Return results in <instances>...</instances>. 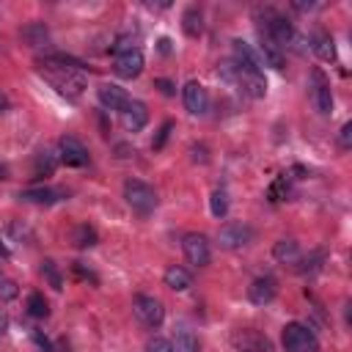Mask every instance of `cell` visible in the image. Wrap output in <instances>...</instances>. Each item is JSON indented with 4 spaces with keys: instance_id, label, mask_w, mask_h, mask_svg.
Instances as JSON below:
<instances>
[{
    "instance_id": "obj_1",
    "label": "cell",
    "mask_w": 352,
    "mask_h": 352,
    "mask_svg": "<svg viewBox=\"0 0 352 352\" xmlns=\"http://www.w3.org/2000/svg\"><path fill=\"white\" fill-rule=\"evenodd\" d=\"M42 77L66 99H77L86 91V75H83V64L66 55H47L39 64Z\"/></svg>"
},
{
    "instance_id": "obj_2",
    "label": "cell",
    "mask_w": 352,
    "mask_h": 352,
    "mask_svg": "<svg viewBox=\"0 0 352 352\" xmlns=\"http://www.w3.org/2000/svg\"><path fill=\"white\" fill-rule=\"evenodd\" d=\"M124 199L138 215H151L157 210V190L140 179H127L124 182Z\"/></svg>"
},
{
    "instance_id": "obj_3",
    "label": "cell",
    "mask_w": 352,
    "mask_h": 352,
    "mask_svg": "<svg viewBox=\"0 0 352 352\" xmlns=\"http://www.w3.org/2000/svg\"><path fill=\"white\" fill-rule=\"evenodd\" d=\"M284 349L286 352H319V338L314 336L311 327L300 325V322H289L281 333Z\"/></svg>"
},
{
    "instance_id": "obj_4",
    "label": "cell",
    "mask_w": 352,
    "mask_h": 352,
    "mask_svg": "<svg viewBox=\"0 0 352 352\" xmlns=\"http://www.w3.org/2000/svg\"><path fill=\"white\" fill-rule=\"evenodd\" d=\"M132 316L143 325V327H160L165 319V308L157 297L151 294H135L132 297Z\"/></svg>"
},
{
    "instance_id": "obj_5",
    "label": "cell",
    "mask_w": 352,
    "mask_h": 352,
    "mask_svg": "<svg viewBox=\"0 0 352 352\" xmlns=\"http://www.w3.org/2000/svg\"><path fill=\"white\" fill-rule=\"evenodd\" d=\"M231 347L237 352H273L275 349L273 341L262 330H256V327H240V330H234L231 333Z\"/></svg>"
},
{
    "instance_id": "obj_6",
    "label": "cell",
    "mask_w": 352,
    "mask_h": 352,
    "mask_svg": "<svg viewBox=\"0 0 352 352\" xmlns=\"http://www.w3.org/2000/svg\"><path fill=\"white\" fill-rule=\"evenodd\" d=\"M58 160L66 162V165H72V168H83V165H88V149L83 146L80 138L64 135L58 140Z\"/></svg>"
},
{
    "instance_id": "obj_7",
    "label": "cell",
    "mask_w": 352,
    "mask_h": 352,
    "mask_svg": "<svg viewBox=\"0 0 352 352\" xmlns=\"http://www.w3.org/2000/svg\"><path fill=\"white\" fill-rule=\"evenodd\" d=\"M251 240H253V229L245 223H229L218 234V245L226 251H240V248L251 245Z\"/></svg>"
},
{
    "instance_id": "obj_8",
    "label": "cell",
    "mask_w": 352,
    "mask_h": 352,
    "mask_svg": "<svg viewBox=\"0 0 352 352\" xmlns=\"http://www.w3.org/2000/svg\"><path fill=\"white\" fill-rule=\"evenodd\" d=\"M182 251H185V256H188V262L190 264H196V267H207L210 264V259H212V251H210V240L204 237V234H185V240H182Z\"/></svg>"
},
{
    "instance_id": "obj_9",
    "label": "cell",
    "mask_w": 352,
    "mask_h": 352,
    "mask_svg": "<svg viewBox=\"0 0 352 352\" xmlns=\"http://www.w3.org/2000/svg\"><path fill=\"white\" fill-rule=\"evenodd\" d=\"M311 99L316 105V110L322 116H327L333 110V94H330V80L325 77L322 69H314L311 72Z\"/></svg>"
},
{
    "instance_id": "obj_10",
    "label": "cell",
    "mask_w": 352,
    "mask_h": 352,
    "mask_svg": "<svg viewBox=\"0 0 352 352\" xmlns=\"http://www.w3.org/2000/svg\"><path fill=\"white\" fill-rule=\"evenodd\" d=\"M264 34L278 45V47H289L292 42H294V28H292V23L286 20V17H281V14H275V12H267V28H264Z\"/></svg>"
},
{
    "instance_id": "obj_11",
    "label": "cell",
    "mask_w": 352,
    "mask_h": 352,
    "mask_svg": "<svg viewBox=\"0 0 352 352\" xmlns=\"http://www.w3.org/2000/svg\"><path fill=\"white\" fill-rule=\"evenodd\" d=\"M113 72L124 80H132L143 72V53L138 47L132 50H124V53H116V61H113Z\"/></svg>"
},
{
    "instance_id": "obj_12",
    "label": "cell",
    "mask_w": 352,
    "mask_h": 352,
    "mask_svg": "<svg viewBox=\"0 0 352 352\" xmlns=\"http://www.w3.org/2000/svg\"><path fill=\"white\" fill-rule=\"evenodd\" d=\"M182 99H185V108H188L193 116H204V113L210 110V94H207V88H204L199 80H188V83H185Z\"/></svg>"
},
{
    "instance_id": "obj_13",
    "label": "cell",
    "mask_w": 352,
    "mask_h": 352,
    "mask_svg": "<svg viewBox=\"0 0 352 352\" xmlns=\"http://www.w3.org/2000/svg\"><path fill=\"white\" fill-rule=\"evenodd\" d=\"M231 50H234V66L237 69H242V72H259V75H264L262 72V58H259V53L248 45V42H242V39H234L231 42Z\"/></svg>"
},
{
    "instance_id": "obj_14",
    "label": "cell",
    "mask_w": 352,
    "mask_h": 352,
    "mask_svg": "<svg viewBox=\"0 0 352 352\" xmlns=\"http://www.w3.org/2000/svg\"><path fill=\"white\" fill-rule=\"evenodd\" d=\"M149 121V110L140 99H129L124 108H121V124L129 129V132H140Z\"/></svg>"
},
{
    "instance_id": "obj_15",
    "label": "cell",
    "mask_w": 352,
    "mask_h": 352,
    "mask_svg": "<svg viewBox=\"0 0 352 352\" xmlns=\"http://www.w3.org/2000/svg\"><path fill=\"white\" fill-rule=\"evenodd\" d=\"M237 83H240V88L251 99H264L267 97V80L259 72H242V69H237Z\"/></svg>"
},
{
    "instance_id": "obj_16",
    "label": "cell",
    "mask_w": 352,
    "mask_h": 352,
    "mask_svg": "<svg viewBox=\"0 0 352 352\" xmlns=\"http://www.w3.org/2000/svg\"><path fill=\"white\" fill-rule=\"evenodd\" d=\"M275 292H278V284H275V278H270V275H262V278H256V281L251 284V289H248V297H251V303H256V305H267V303H273Z\"/></svg>"
},
{
    "instance_id": "obj_17",
    "label": "cell",
    "mask_w": 352,
    "mask_h": 352,
    "mask_svg": "<svg viewBox=\"0 0 352 352\" xmlns=\"http://www.w3.org/2000/svg\"><path fill=\"white\" fill-rule=\"evenodd\" d=\"M97 94H99L102 108H108V110H118V113H121V108L129 102L127 91H124L121 86H116V83H102Z\"/></svg>"
},
{
    "instance_id": "obj_18",
    "label": "cell",
    "mask_w": 352,
    "mask_h": 352,
    "mask_svg": "<svg viewBox=\"0 0 352 352\" xmlns=\"http://www.w3.org/2000/svg\"><path fill=\"white\" fill-rule=\"evenodd\" d=\"M64 193L61 190H53V188H28L20 193V201L23 204H36V207H50L61 199Z\"/></svg>"
},
{
    "instance_id": "obj_19",
    "label": "cell",
    "mask_w": 352,
    "mask_h": 352,
    "mask_svg": "<svg viewBox=\"0 0 352 352\" xmlns=\"http://www.w3.org/2000/svg\"><path fill=\"white\" fill-rule=\"evenodd\" d=\"M162 281H165V286L173 289V292H188V289L193 286V275H190L185 267H179V264L168 267L165 275H162Z\"/></svg>"
},
{
    "instance_id": "obj_20",
    "label": "cell",
    "mask_w": 352,
    "mask_h": 352,
    "mask_svg": "<svg viewBox=\"0 0 352 352\" xmlns=\"http://www.w3.org/2000/svg\"><path fill=\"white\" fill-rule=\"evenodd\" d=\"M308 45H311V50H314L322 61H336V42H333V36H330L327 31H316Z\"/></svg>"
},
{
    "instance_id": "obj_21",
    "label": "cell",
    "mask_w": 352,
    "mask_h": 352,
    "mask_svg": "<svg viewBox=\"0 0 352 352\" xmlns=\"http://www.w3.org/2000/svg\"><path fill=\"white\" fill-rule=\"evenodd\" d=\"M259 58H262V64L264 66H273V69H284V50L267 36V34H262V53H259Z\"/></svg>"
},
{
    "instance_id": "obj_22",
    "label": "cell",
    "mask_w": 352,
    "mask_h": 352,
    "mask_svg": "<svg viewBox=\"0 0 352 352\" xmlns=\"http://www.w3.org/2000/svg\"><path fill=\"white\" fill-rule=\"evenodd\" d=\"M173 347H176V352H201L199 336H196L188 325L176 327V333H173Z\"/></svg>"
},
{
    "instance_id": "obj_23",
    "label": "cell",
    "mask_w": 352,
    "mask_h": 352,
    "mask_svg": "<svg viewBox=\"0 0 352 352\" xmlns=\"http://www.w3.org/2000/svg\"><path fill=\"white\" fill-rule=\"evenodd\" d=\"M20 36H23V42H25L28 47H42V45H47L50 31H47L45 23H31V25H25V28L20 31Z\"/></svg>"
},
{
    "instance_id": "obj_24",
    "label": "cell",
    "mask_w": 352,
    "mask_h": 352,
    "mask_svg": "<svg viewBox=\"0 0 352 352\" xmlns=\"http://www.w3.org/2000/svg\"><path fill=\"white\" fill-rule=\"evenodd\" d=\"M273 256L281 262V264H294L300 259V245L294 240H278L275 248H273Z\"/></svg>"
},
{
    "instance_id": "obj_25",
    "label": "cell",
    "mask_w": 352,
    "mask_h": 352,
    "mask_svg": "<svg viewBox=\"0 0 352 352\" xmlns=\"http://www.w3.org/2000/svg\"><path fill=\"white\" fill-rule=\"evenodd\" d=\"M182 31H185L190 39H199V36L204 34V17H201L199 9H188V12L182 14Z\"/></svg>"
},
{
    "instance_id": "obj_26",
    "label": "cell",
    "mask_w": 352,
    "mask_h": 352,
    "mask_svg": "<svg viewBox=\"0 0 352 352\" xmlns=\"http://www.w3.org/2000/svg\"><path fill=\"white\" fill-rule=\"evenodd\" d=\"M55 168H58V154L53 149H42L36 154V165H34L36 176H50V173H55Z\"/></svg>"
},
{
    "instance_id": "obj_27",
    "label": "cell",
    "mask_w": 352,
    "mask_h": 352,
    "mask_svg": "<svg viewBox=\"0 0 352 352\" xmlns=\"http://www.w3.org/2000/svg\"><path fill=\"white\" fill-rule=\"evenodd\" d=\"M72 242H75L77 248H91V245H97L99 240H97V231H94L88 223H80V226L72 231Z\"/></svg>"
},
{
    "instance_id": "obj_28",
    "label": "cell",
    "mask_w": 352,
    "mask_h": 352,
    "mask_svg": "<svg viewBox=\"0 0 352 352\" xmlns=\"http://www.w3.org/2000/svg\"><path fill=\"white\" fill-rule=\"evenodd\" d=\"M28 314H31L34 319H45V316L50 314V305H47V300H45V294H39V292H34V294L28 297Z\"/></svg>"
},
{
    "instance_id": "obj_29",
    "label": "cell",
    "mask_w": 352,
    "mask_h": 352,
    "mask_svg": "<svg viewBox=\"0 0 352 352\" xmlns=\"http://www.w3.org/2000/svg\"><path fill=\"white\" fill-rule=\"evenodd\" d=\"M210 210H212L215 218H226L229 215V196H226V190H215L210 196Z\"/></svg>"
},
{
    "instance_id": "obj_30",
    "label": "cell",
    "mask_w": 352,
    "mask_h": 352,
    "mask_svg": "<svg viewBox=\"0 0 352 352\" xmlns=\"http://www.w3.org/2000/svg\"><path fill=\"white\" fill-rule=\"evenodd\" d=\"M42 275L47 278V284H50V286H53L55 292H61V289H64V278H61V273H58L55 262L45 259V262H42Z\"/></svg>"
},
{
    "instance_id": "obj_31",
    "label": "cell",
    "mask_w": 352,
    "mask_h": 352,
    "mask_svg": "<svg viewBox=\"0 0 352 352\" xmlns=\"http://www.w3.org/2000/svg\"><path fill=\"white\" fill-rule=\"evenodd\" d=\"M146 352H176L173 341L171 338H162V336H154L146 341Z\"/></svg>"
},
{
    "instance_id": "obj_32",
    "label": "cell",
    "mask_w": 352,
    "mask_h": 352,
    "mask_svg": "<svg viewBox=\"0 0 352 352\" xmlns=\"http://www.w3.org/2000/svg\"><path fill=\"white\" fill-rule=\"evenodd\" d=\"M171 132H173V121H165V124L157 129V138L151 140V149H154V151H160V149L165 146V140H168V135H171Z\"/></svg>"
},
{
    "instance_id": "obj_33",
    "label": "cell",
    "mask_w": 352,
    "mask_h": 352,
    "mask_svg": "<svg viewBox=\"0 0 352 352\" xmlns=\"http://www.w3.org/2000/svg\"><path fill=\"white\" fill-rule=\"evenodd\" d=\"M14 294H17V284H14V281H0V297L12 300Z\"/></svg>"
},
{
    "instance_id": "obj_34",
    "label": "cell",
    "mask_w": 352,
    "mask_h": 352,
    "mask_svg": "<svg viewBox=\"0 0 352 352\" xmlns=\"http://www.w3.org/2000/svg\"><path fill=\"white\" fill-rule=\"evenodd\" d=\"M154 88H160V94H165V97H173V94H176V88H173V83H171V80H165V77H160V80H154Z\"/></svg>"
},
{
    "instance_id": "obj_35",
    "label": "cell",
    "mask_w": 352,
    "mask_h": 352,
    "mask_svg": "<svg viewBox=\"0 0 352 352\" xmlns=\"http://www.w3.org/2000/svg\"><path fill=\"white\" fill-rule=\"evenodd\" d=\"M338 143H341V149H349V143H352V124L347 121L344 127H341V135H338Z\"/></svg>"
},
{
    "instance_id": "obj_36",
    "label": "cell",
    "mask_w": 352,
    "mask_h": 352,
    "mask_svg": "<svg viewBox=\"0 0 352 352\" xmlns=\"http://www.w3.org/2000/svg\"><path fill=\"white\" fill-rule=\"evenodd\" d=\"M319 262H322V253H314L311 259H305V264H308V267H303V273H314V270H319Z\"/></svg>"
},
{
    "instance_id": "obj_37",
    "label": "cell",
    "mask_w": 352,
    "mask_h": 352,
    "mask_svg": "<svg viewBox=\"0 0 352 352\" xmlns=\"http://www.w3.org/2000/svg\"><path fill=\"white\" fill-rule=\"evenodd\" d=\"M34 341H36V344H39V347H42L45 352H53V347H50V341H47V338H45V336H42L39 330H34Z\"/></svg>"
},
{
    "instance_id": "obj_38",
    "label": "cell",
    "mask_w": 352,
    "mask_h": 352,
    "mask_svg": "<svg viewBox=\"0 0 352 352\" xmlns=\"http://www.w3.org/2000/svg\"><path fill=\"white\" fill-rule=\"evenodd\" d=\"M75 273H77V275H83V278H88V281H94V284H97V275H94V273H91V270H86V267H83V264H80V262H77V264H75Z\"/></svg>"
},
{
    "instance_id": "obj_39",
    "label": "cell",
    "mask_w": 352,
    "mask_h": 352,
    "mask_svg": "<svg viewBox=\"0 0 352 352\" xmlns=\"http://www.w3.org/2000/svg\"><path fill=\"white\" fill-rule=\"evenodd\" d=\"M193 160L207 162V149H204V146H193Z\"/></svg>"
},
{
    "instance_id": "obj_40",
    "label": "cell",
    "mask_w": 352,
    "mask_h": 352,
    "mask_svg": "<svg viewBox=\"0 0 352 352\" xmlns=\"http://www.w3.org/2000/svg\"><path fill=\"white\" fill-rule=\"evenodd\" d=\"M160 53H162V55L171 53V39H160Z\"/></svg>"
},
{
    "instance_id": "obj_41",
    "label": "cell",
    "mask_w": 352,
    "mask_h": 352,
    "mask_svg": "<svg viewBox=\"0 0 352 352\" xmlns=\"http://www.w3.org/2000/svg\"><path fill=\"white\" fill-rule=\"evenodd\" d=\"M6 325H9V319H6V316H0V336L6 333Z\"/></svg>"
},
{
    "instance_id": "obj_42",
    "label": "cell",
    "mask_w": 352,
    "mask_h": 352,
    "mask_svg": "<svg viewBox=\"0 0 352 352\" xmlns=\"http://www.w3.org/2000/svg\"><path fill=\"white\" fill-rule=\"evenodd\" d=\"M6 176H9V168H6V165H0V182H3Z\"/></svg>"
},
{
    "instance_id": "obj_43",
    "label": "cell",
    "mask_w": 352,
    "mask_h": 352,
    "mask_svg": "<svg viewBox=\"0 0 352 352\" xmlns=\"http://www.w3.org/2000/svg\"><path fill=\"white\" fill-rule=\"evenodd\" d=\"M6 108H9V99H6V97H0V113H3Z\"/></svg>"
}]
</instances>
